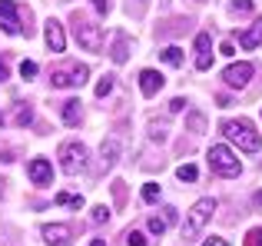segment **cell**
Wrapping results in <instances>:
<instances>
[{
	"instance_id": "e575fe53",
	"label": "cell",
	"mask_w": 262,
	"mask_h": 246,
	"mask_svg": "<svg viewBox=\"0 0 262 246\" xmlns=\"http://www.w3.org/2000/svg\"><path fill=\"white\" fill-rule=\"evenodd\" d=\"M4 80H7V64L0 60V84H4Z\"/></svg>"
},
{
	"instance_id": "ba28073f",
	"label": "cell",
	"mask_w": 262,
	"mask_h": 246,
	"mask_svg": "<svg viewBox=\"0 0 262 246\" xmlns=\"http://www.w3.org/2000/svg\"><path fill=\"white\" fill-rule=\"evenodd\" d=\"M252 73H256V67H252V64H232V67H226L223 80L229 87H236V90H243V87L252 80Z\"/></svg>"
},
{
	"instance_id": "83f0119b",
	"label": "cell",
	"mask_w": 262,
	"mask_h": 246,
	"mask_svg": "<svg viewBox=\"0 0 262 246\" xmlns=\"http://www.w3.org/2000/svg\"><path fill=\"white\" fill-rule=\"evenodd\" d=\"M229 10H232V13H249V10H252V0H232Z\"/></svg>"
},
{
	"instance_id": "8992f818",
	"label": "cell",
	"mask_w": 262,
	"mask_h": 246,
	"mask_svg": "<svg viewBox=\"0 0 262 246\" xmlns=\"http://www.w3.org/2000/svg\"><path fill=\"white\" fill-rule=\"evenodd\" d=\"M86 77H90V70L83 64H73V67H57V70L50 73V84L53 87H83L86 84Z\"/></svg>"
},
{
	"instance_id": "ac0fdd59",
	"label": "cell",
	"mask_w": 262,
	"mask_h": 246,
	"mask_svg": "<svg viewBox=\"0 0 262 246\" xmlns=\"http://www.w3.org/2000/svg\"><path fill=\"white\" fill-rule=\"evenodd\" d=\"M160 57L166 60L169 67H179V64H183V50H179V47H166V50H160Z\"/></svg>"
},
{
	"instance_id": "484cf974",
	"label": "cell",
	"mask_w": 262,
	"mask_h": 246,
	"mask_svg": "<svg viewBox=\"0 0 262 246\" xmlns=\"http://www.w3.org/2000/svg\"><path fill=\"white\" fill-rule=\"evenodd\" d=\"M110 90H113V77H110V73H106V77H103L100 84H96V97H106Z\"/></svg>"
},
{
	"instance_id": "74e56055",
	"label": "cell",
	"mask_w": 262,
	"mask_h": 246,
	"mask_svg": "<svg viewBox=\"0 0 262 246\" xmlns=\"http://www.w3.org/2000/svg\"><path fill=\"white\" fill-rule=\"evenodd\" d=\"M0 193H4V180H0Z\"/></svg>"
},
{
	"instance_id": "5bb4252c",
	"label": "cell",
	"mask_w": 262,
	"mask_h": 246,
	"mask_svg": "<svg viewBox=\"0 0 262 246\" xmlns=\"http://www.w3.org/2000/svg\"><path fill=\"white\" fill-rule=\"evenodd\" d=\"M140 90H143V97H156L163 90V77L156 70H143L140 73Z\"/></svg>"
},
{
	"instance_id": "8d00e7d4",
	"label": "cell",
	"mask_w": 262,
	"mask_h": 246,
	"mask_svg": "<svg viewBox=\"0 0 262 246\" xmlns=\"http://www.w3.org/2000/svg\"><path fill=\"white\" fill-rule=\"evenodd\" d=\"M252 203H256V207H262V190H259L256 196H252Z\"/></svg>"
},
{
	"instance_id": "7402d4cb",
	"label": "cell",
	"mask_w": 262,
	"mask_h": 246,
	"mask_svg": "<svg viewBox=\"0 0 262 246\" xmlns=\"http://www.w3.org/2000/svg\"><path fill=\"white\" fill-rule=\"evenodd\" d=\"M166 227H169V223H166V220H160V216H149V233H156V236H163V233H166Z\"/></svg>"
},
{
	"instance_id": "4316f807",
	"label": "cell",
	"mask_w": 262,
	"mask_h": 246,
	"mask_svg": "<svg viewBox=\"0 0 262 246\" xmlns=\"http://www.w3.org/2000/svg\"><path fill=\"white\" fill-rule=\"evenodd\" d=\"M33 73H37V64H33V60H24V64H20V77L33 80Z\"/></svg>"
},
{
	"instance_id": "836d02e7",
	"label": "cell",
	"mask_w": 262,
	"mask_h": 246,
	"mask_svg": "<svg viewBox=\"0 0 262 246\" xmlns=\"http://www.w3.org/2000/svg\"><path fill=\"white\" fill-rule=\"evenodd\" d=\"M219 53H226V57H232V53H236V47H232V44H229V40H226V44H223V47H219Z\"/></svg>"
},
{
	"instance_id": "2e32d148",
	"label": "cell",
	"mask_w": 262,
	"mask_h": 246,
	"mask_svg": "<svg viewBox=\"0 0 262 246\" xmlns=\"http://www.w3.org/2000/svg\"><path fill=\"white\" fill-rule=\"evenodd\" d=\"M100 153H103V163H106V167H113V163L120 160V140H113V136H110V140H103Z\"/></svg>"
},
{
	"instance_id": "7a4b0ae2",
	"label": "cell",
	"mask_w": 262,
	"mask_h": 246,
	"mask_svg": "<svg viewBox=\"0 0 262 246\" xmlns=\"http://www.w3.org/2000/svg\"><path fill=\"white\" fill-rule=\"evenodd\" d=\"M212 213H216V200H212V196H203V200L192 203L189 216H186V227H183V240H186V243L196 240V236L203 233V227L212 220Z\"/></svg>"
},
{
	"instance_id": "d590c367",
	"label": "cell",
	"mask_w": 262,
	"mask_h": 246,
	"mask_svg": "<svg viewBox=\"0 0 262 246\" xmlns=\"http://www.w3.org/2000/svg\"><path fill=\"white\" fill-rule=\"evenodd\" d=\"M90 246H106V240H103V236H96V240L90 243Z\"/></svg>"
},
{
	"instance_id": "7c38bea8",
	"label": "cell",
	"mask_w": 262,
	"mask_h": 246,
	"mask_svg": "<svg viewBox=\"0 0 262 246\" xmlns=\"http://www.w3.org/2000/svg\"><path fill=\"white\" fill-rule=\"evenodd\" d=\"M43 243L47 246H70V227H63V223L43 227Z\"/></svg>"
},
{
	"instance_id": "f546056e",
	"label": "cell",
	"mask_w": 262,
	"mask_h": 246,
	"mask_svg": "<svg viewBox=\"0 0 262 246\" xmlns=\"http://www.w3.org/2000/svg\"><path fill=\"white\" fill-rule=\"evenodd\" d=\"M90 216H93V223H106L110 210H106V207H93V213H90Z\"/></svg>"
},
{
	"instance_id": "52a82bcc",
	"label": "cell",
	"mask_w": 262,
	"mask_h": 246,
	"mask_svg": "<svg viewBox=\"0 0 262 246\" xmlns=\"http://www.w3.org/2000/svg\"><path fill=\"white\" fill-rule=\"evenodd\" d=\"M0 27H4L7 33H27V37L33 33V27L20 24V7L10 4V0H0Z\"/></svg>"
},
{
	"instance_id": "6da1fadb",
	"label": "cell",
	"mask_w": 262,
	"mask_h": 246,
	"mask_svg": "<svg viewBox=\"0 0 262 246\" xmlns=\"http://www.w3.org/2000/svg\"><path fill=\"white\" fill-rule=\"evenodd\" d=\"M223 133H226V140H232L243 153H259V147H262V136L252 130L249 120H226Z\"/></svg>"
},
{
	"instance_id": "e0dca14e",
	"label": "cell",
	"mask_w": 262,
	"mask_h": 246,
	"mask_svg": "<svg viewBox=\"0 0 262 246\" xmlns=\"http://www.w3.org/2000/svg\"><path fill=\"white\" fill-rule=\"evenodd\" d=\"M80 117H83V110H80V100H67V104H63V123H67V127H77Z\"/></svg>"
},
{
	"instance_id": "5b68a950",
	"label": "cell",
	"mask_w": 262,
	"mask_h": 246,
	"mask_svg": "<svg viewBox=\"0 0 262 246\" xmlns=\"http://www.w3.org/2000/svg\"><path fill=\"white\" fill-rule=\"evenodd\" d=\"M60 167L67 176H77L80 170H86V147L83 143H63L60 147Z\"/></svg>"
},
{
	"instance_id": "4dcf8cb0",
	"label": "cell",
	"mask_w": 262,
	"mask_h": 246,
	"mask_svg": "<svg viewBox=\"0 0 262 246\" xmlns=\"http://www.w3.org/2000/svg\"><path fill=\"white\" fill-rule=\"evenodd\" d=\"M96 7V13H110V0H90Z\"/></svg>"
},
{
	"instance_id": "8fae6325",
	"label": "cell",
	"mask_w": 262,
	"mask_h": 246,
	"mask_svg": "<svg viewBox=\"0 0 262 246\" xmlns=\"http://www.w3.org/2000/svg\"><path fill=\"white\" fill-rule=\"evenodd\" d=\"M27 173H30V180L37 183V187H47V183H53V167L47 160H30V167H27Z\"/></svg>"
},
{
	"instance_id": "d6986e66",
	"label": "cell",
	"mask_w": 262,
	"mask_h": 246,
	"mask_svg": "<svg viewBox=\"0 0 262 246\" xmlns=\"http://www.w3.org/2000/svg\"><path fill=\"white\" fill-rule=\"evenodd\" d=\"M60 207H73V210H83V196H73V193H57Z\"/></svg>"
},
{
	"instance_id": "d6a6232c",
	"label": "cell",
	"mask_w": 262,
	"mask_h": 246,
	"mask_svg": "<svg viewBox=\"0 0 262 246\" xmlns=\"http://www.w3.org/2000/svg\"><path fill=\"white\" fill-rule=\"evenodd\" d=\"M203 246H229V243H226V240H223V236H209V240H206Z\"/></svg>"
},
{
	"instance_id": "ffe728a7",
	"label": "cell",
	"mask_w": 262,
	"mask_h": 246,
	"mask_svg": "<svg viewBox=\"0 0 262 246\" xmlns=\"http://www.w3.org/2000/svg\"><path fill=\"white\" fill-rule=\"evenodd\" d=\"M176 176H179V180H183V183H192V180H196V176H199V170L192 167V163H183V167L176 170Z\"/></svg>"
},
{
	"instance_id": "f1b7e54d",
	"label": "cell",
	"mask_w": 262,
	"mask_h": 246,
	"mask_svg": "<svg viewBox=\"0 0 262 246\" xmlns=\"http://www.w3.org/2000/svg\"><path fill=\"white\" fill-rule=\"evenodd\" d=\"M246 246H262V227L249 230V236H246Z\"/></svg>"
},
{
	"instance_id": "30bf717a",
	"label": "cell",
	"mask_w": 262,
	"mask_h": 246,
	"mask_svg": "<svg viewBox=\"0 0 262 246\" xmlns=\"http://www.w3.org/2000/svg\"><path fill=\"white\" fill-rule=\"evenodd\" d=\"M212 40L209 33H196V70H209L212 67Z\"/></svg>"
},
{
	"instance_id": "277c9868",
	"label": "cell",
	"mask_w": 262,
	"mask_h": 246,
	"mask_svg": "<svg viewBox=\"0 0 262 246\" xmlns=\"http://www.w3.org/2000/svg\"><path fill=\"white\" fill-rule=\"evenodd\" d=\"M73 33H77V40H80L83 50H93V53L103 50V30H100V24H93V20H86V17H80V13H77V20H73Z\"/></svg>"
},
{
	"instance_id": "4fadbf2b",
	"label": "cell",
	"mask_w": 262,
	"mask_h": 246,
	"mask_svg": "<svg viewBox=\"0 0 262 246\" xmlns=\"http://www.w3.org/2000/svg\"><path fill=\"white\" fill-rule=\"evenodd\" d=\"M239 47H243V50H256V47H262V17H256V24H252L249 30L239 33Z\"/></svg>"
},
{
	"instance_id": "3957f363",
	"label": "cell",
	"mask_w": 262,
	"mask_h": 246,
	"mask_svg": "<svg viewBox=\"0 0 262 246\" xmlns=\"http://www.w3.org/2000/svg\"><path fill=\"white\" fill-rule=\"evenodd\" d=\"M209 167L216 170V173H223V176H239V173H243V163H239V156L232 153L226 143L209 147Z\"/></svg>"
},
{
	"instance_id": "603a6c76",
	"label": "cell",
	"mask_w": 262,
	"mask_h": 246,
	"mask_svg": "<svg viewBox=\"0 0 262 246\" xmlns=\"http://www.w3.org/2000/svg\"><path fill=\"white\" fill-rule=\"evenodd\" d=\"M143 200L156 203V200H160V187H156V183H146V187H143Z\"/></svg>"
},
{
	"instance_id": "1f68e13d",
	"label": "cell",
	"mask_w": 262,
	"mask_h": 246,
	"mask_svg": "<svg viewBox=\"0 0 262 246\" xmlns=\"http://www.w3.org/2000/svg\"><path fill=\"white\" fill-rule=\"evenodd\" d=\"M183 107H186V100H183V97H176V100H169V110H173V113H179V110H183Z\"/></svg>"
},
{
	"instance_id": "9c48e42d",
	"label": "cell",
	"mask_w": 262,
	"mask_h": 246,
	"mask_svg": "<svg viewBox=\"0 0 262 246\" xmlns=\"http://www.w3.org/2000/svg\"><path fill=\"white\" fill-rule=\"evenodd\" d=\"M43 37H47V47H50V53H63V50H67L63 27H60L57 20H47V30H43Z\"/></svg>"
},
{
	"instance_id": "cb8c5ba5",
	"label": "cell",
	"mask_w": 262,
	"mask_h": 246,
	"mask_svg": "<svg viewBox=\"0 0 262 246\" xmlns=\"http://www.w3.org/2000/svg\"><path fill=\"white\" fill-rule=\"evenodd\" d=\"M186 123H189V130H192V133H203V127H206L203 113H189V120H186Z\"/></svg>"
},
{
	"instance_id": "d4e9b609",
	"label": "cell",
	"mask_w": 262,
	"mask_h": 246,
	"mask_svg": "<svg viewBox=\"0 0 262 246\" xmlns=\"http://www.w3.org/2000/svg\"><path fill=\"white\" fill-rule=\"evenodd\" d=\"M126 246H146V236H143L140 230H129V233H126Z\"/></svg>"
},
{
	"instance_id": "44dd1931",
	"label": "cell",
	"mask_w": 262,
	"mask_h": 246,
	"mask_svg": "<svg viewBox=\"0 0 262 246\" xmlns=\"http://www.w3.org/2000/svg\"><path fill=\"white\" fill-rule=\"evenodd\" d=\"M13 120H17L20 127H27V123L33 120V110H30V107H27V104H20V107H17V117H13Z\"/></svg>"
},
{
	"instance_id": "9a60e30c",
	"label": "cell",
	"mask_w": 262,
	"mask_h": 246,
	"mask_svg": "<svg viewBox=\"0 0 262 246\" xmlns=\"http://www.w3.org/2000/svg\"><path fill=\"white\" fill-rule=\"evenodd\" d=\"M110 57H113V64H126V60H129V40H126V33H116V37H113Z\"/></svg>"
}]
</instances>
